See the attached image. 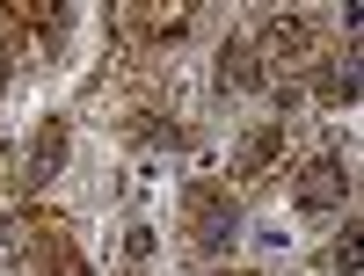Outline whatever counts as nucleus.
<instances>
[{
  "mask_svg": "<svg viewBox=\"0 0 364 276\" xmlns=\"http://www.w3.org/2000/svg\"><path fill=\"white\" fill-rule=\"evenodd\" d=\"M233 226H240V204L226 197V182H182V197H175V240H182V255H226L233 248Z\"/></svg>",
  "mask_w": 364,
  "mask_h": 276,
  "instance_id": "nucleus-1",
  "label": "nucleus"
},
{
  "mask_svg": "<svg viewBox=\"0 0 364 276\" xmlns=\"http://www.w3.org/2000/svg\"><path fill=\"white\" fill-rule=\"evenodd\" d=\"M182 37H190V8H124L117 15L124 58H168Z\"/></svg>",
  "mask_w": 364,
  "mask_h": 276,
  "instance_id": "nucleus-2",
  "label": "nucleus"
},
{
  "mask_svg": "<svg viewBox=\"0 0 364 276\" xmlns=\"http://www.w3.org/2000/svg\"><path fill=\"white\" fill-rule=\"evenodd\" d=\"M66 145H73V124H66V116H44V124H37V138H29V160L15 167V182H8V189H15V197H37L44 182L66 167Z\"/></svg>",
  "mask_w": 364,
  "mask_h": 276,
  "instance_id": "nucleus-3",
  "label": "nucleus"
},
{
  "mask_svg": "<svg viewBox=\"0 0 364 276\" xmlns=\"http://www.w3.org/2000/svg\"><path fill=\"white\" fill-rule=\"evenodd\" d=\"M291 204L299 211H343L350 204V160L343 153H314L299 167V182H291Z\"/></svg>",
  "mask_w": 364,
  "mask_h": 276,
  "instance_id": "nucleus-4",
  "label": "nucleus"
},
{
  "mask_svg": "<svg viewBox=\"0 0 364 276\" xmlns=\"http://www.w3.org/2000/svg\"><path fill=\"white\" fill-rule=\"evenodd\" d=\"M255 51H262V66H306V58H314V44H321V29L306 22V15H269L262 29H255V37H248Z\"/></svg>",
  "mask_w": 364,
  "mask_h": 276,
  "instance_id": "nucleus-5",
  "label": "nucleus"
},
{
  "mask_svg": "<svg viewBox=\"0 0 364 276\" xmlns=\"http://www.w3.org/2000/svg\"><path fill=\"white\" fill-rule=\"evenodd\" d=\"M29 240H37V269H44V276H87V255H80V240H73V226L58 219V211H51Z\"/></svg>",
  "mask_w": 364,
  "mask_h": 276,
  "instance_id": "nucleus-6",
  "label": "nucleus"
},
{
  "mask_svg": "<svg viewBox=\"0 0 364 276\" xmlns=\"http://www.w3.org/2000/svg\"><path fill=\"white\" fill-rule=\"evenodd\" d=\"M284 138H291L284 116H277V124H255L248 138H240V153H233V182H262L269 167L284 160Z\"/></svg>",
  "mask_w": 364,
  "mask_h": 276,
  "instance_id": "nucleus-7",
  "label": "nucleus"
},
{
  "mask_svg": "<svg viewBox=\"0 0 364 276\" xmlns=\"http://www.w3.org/2000/svg\"><path fill=\"white\" fill-rule=\"evenodd\" d=\"M219 87H233V95H262L269 73H262V51L248 37H226L219 44Z\"/></svg>",
  "mask_w": 364,
  "mask_h": 276,
  "instance_id": "nucleus-8",
  "label": "nucleus"
},
{
  "mask_svg": "<svg viewBox=\"0 0 364 276\" xmlns=\"http://www.w3.org/2000/svg\"><path fill=\"white\" fill-rule=\"evenodd\" d=\"M314 95L321 102H350L357 95V73L350 66H314Z\"/></svg>",
  "mask_w": 364,
  "mask_h": 276,
  "instance_id": "nucleus-9",
  "label": "nucleus"
},
{
  "mask_svg": "<svg viewBox=\"0 0 364 276\" xmlns=\"http://www.w3.org/2000/svg\"><path fill=\"white\" fill-rule=\"evenodd\" d=\"M124 255H132V262H154V226H132V233H124Z\"/></svg>",
  "mask_w": 364,
  "mask_h": 276,
  "instance_id": "nucleus-10",
  "label": "nucleus"
},
{
  "mask_svg": "<svg viewBox=\"0 0 364 276\" xmlns=\"http://www.w3.org/2000/svg\"><path fill=\"white\" fill-rule=\"evenodd\" d=\"M211 276H255V269H211Z\"/></svg>",
  "mask_w": 364,
  "mask_h": 276,
  "instance_id": "nucleus-11",
  "label": "nucleus"
}]
</instances>
